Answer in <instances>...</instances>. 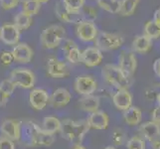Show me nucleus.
<instances>
[{"label": "nucleus", "mask_w": 160, "mask_h": 149, "mask_svg": "<svg viewBox=\"0 0 160 149\" xmlns=\"http://www.w3.org/2000/svg\"><path fill=\"white\" fill-rule=\"evenodd\" d=\"M74 89L82 97L91 96L98 90V82L92 76H80L74 82Z\"/></svg>", "instance_id": "8"}, {"label": "nucleus", "mask_w": 160, "mask_h": 149, "mask_svg": "<svg viewBox=\"0 0 160 149\" xmlns=\"http://www.w3.org/2000/svg\"><path fill=\"white\" fill-rule=\"evenodd\" d=\"M151 47H152L151 39L145 36L144 34L136 36L131 44L132 51L138 54H146L147 52L150 51Z\"/></svg>", "instance_id": "22"}, {"label": "nucleus", "mask_w": 160, "mask_h": 149, "mask_svg": "<svg viewBox=\"0 0 160 149\" xmlns=\"http://www.w3.org/2000/svg\"><path fill=\"white\" fill-rule=\"evenodd\" d=\"M123 119L126 124L130 126L138 125L142 120V112L137 107H130L123 112Z\"/></svg>", "instance_id": "24"}, {"label": "nucleus", "mask_w": 160, "mask_h": 149, "mask_svg": "<svg viewBox=\"0 0 160 149\" xmlns=\"http://www.w3.org/2000/svg\"><path fill=\"white\" fill-rule=\"evenodd\" d=\"M0 149H15L14 141L5 136L0 137Z\"/></svg>", "instance_id": "37"}, {"label": "nucleus", "mask_w": 160, "mask_h": 149, "mask_svg": "<svg viewBox=\"0 0 160 149\" xmlns=\"http://www.w3.org/2000/svg\"><path fill=\"white\" fill-rule=\"evenodd\" d=\"M153 71L157 77L160 78V58L156 59L153 63Z\"/></svg>", "instance_id": "41"}, {"label": "nucleus", "mask_w": 160, "mask_h": 149, "mask_svg": "<svg viewBox=\"0 0 160 149\" xmlns=\"http://www.w3.org/2000/svg\"><path fill=\"white\" fill-rule=\"evenodd\" d=\"M33 23V18L31 16L25 14L24 12H19L14 17V25L21 30H27Z\"/></svg>", "instance_id": "27"}, {"label": "nucleus", "mask_w": 160, "mask_h": 149, "mask_svg": "<svg viewBox=\"0 0 160 149\" xmlns=\"http://www.w3.org/2000/svg\"><path fill=\"white\" fill-rule=\"evenodd\" d=\"M72 149H86V148L82 146V144H75V146Z\"/></svg>", "instance_id": "44"}, {"label": "nucleus", "mask_w": 160, "mask_h": 149, "mask_svg": "<svg viewBox=\"0 0 160 149\" xmlns=\"http://www.w3.org/2000/svg\"><path fill=\"white\" fill-rule=\"evenodd\" d=\"M0 40L8 46L17 45L20 40V30L14 24H3L0 27Z\"/></svg>", "instance_id": "11"}, {"label": "nucleus", "mask_w": 160, "mask_h": 149, "mask_svg": "<svg viewBox=\"0 0 160 149\" xmlns=\"http://www.w3.org/2000/svg\"><path fill=\"white\" fill-rule=\"evenodd\" d=\"M100 97L98 96H84L80 99V107L85 112L92 113L96 112L100 108Z\"/></svg>", "instance_id": "23"}, {"label": "nucleus", "mask_w": 160, "mask_h": 149, "mask_svg": "<svg viewBox=\"0 0 160 149\" xmlns=\"http://www.w3.org/2000/svg\"><path fill=\"white\" fill-rule=\"evenodd\" d=\"M102 52L97 47H88L82 51V63L88 68H93L102 62Z\"/></svg>", "instance_id": "14"}, {"label": "nucleus", "mask_w": 160, "mask_h": 149, "mask_svg": "<svg viewBox=\"0 0 160 149\" xmlns=\"http://www.w3.org/2000/svg\"><path fill=\"white\" fill-rule=\"evenodd\" d=\"M98 5L107 12L118 14L120 10V0H97Z\"/></svg>", "instance_id": "26"}, {"label": "nucleus", "mask_w": 160, "mask_h": 149, "mask_svg": "<svg viewBox=\"0 0 160 149\" xmlns=\"http://www.w3.org/2000/svg\"><path fill=\"white\" fill-rule=\"evenodd\" d=\"M114 107L119 110H126L132 106V96L128 90H118L112 97Z\"/></svg>", "instance_id": "21"}, {"label": "nucleus", "mask_w": 160, "mask_h": 149, "mask_svg": "<svg viewBox=\"0 0 160 149\" xmlns=\"http://www.w3.org/2000/svg\"><path fill=\"white\" fill-rule=\"evenodd\" d=\"M87 122L89 124L90 128L103 130L108 128L109 123V117L107 112L98 109V112L90 114V117L87 119Z\"/></svg>", "instance_id": "17"}, {"label": "nucleus", "mask_w": 160, "mask_h": 149, "mask_svg": "<svg viewBox=\"0 0 160 149\" xmlns=\"http://www.w3.org/2000/svg\"><path fill=\"white\" fill-rule=\"evenodd\" d=\"M124 40L123 37L115 33L100 32L95 39V47L102 52L113 51L122 46Z\"/></svg>", "instance_id": "4"}, {"label": "nucleus", "mask_w": 160, "mask_h": 149, "mask_svg": "<svg viewBox=\"0 0 160 149\" xmlns=\"http://www.w3.org/2000/svg\"><path fill=\"white\" fill-rule=\"evenodd\" d=\"M50 97L48 95V92L44 89H33L29 95V102L30 106L35 110H43L48 103Z\"/></svg>", "instance_id": "16"}, {"label": "nucleus", "mask_w": 160, "mask_h": 149, "mask_svg": "<svg viewBox=\"0 0 160 149\" xmlns=\"http://www.w3.org/2000/svg\"><path fill=\"white\" fill-rule=\"evenodd\" d=\"M63 51L69 63L76 65L82 62V51L74 41L66 40L63 45Z\"/></svg>", "instance_id": "20"}, {"label": "nucleus", "mask_w": 160, "mask_h": 149, "mask_svg": "<svg viewBox=\"0 0 160 149\" xmlns=\"http://www.w3.org/2000/svg\"><path fill=\"white\" fill-rule=\"evenodd\" d=\"M66 36L65 28L62 25L54 24L45 28L40 35V41L43 48L52 50L60 46Z\"/></svg>", "instance_id": "3"}, {"label": "nucleus", "mask_w": 160, "mask_h": 149, "mask_svg": "<svg viewBox=\"0 0 160 149\" xmlns=\"http://www.w3.org/2000/svg\"><path fill=\"white\" fill-rule=\"evenodd\" d=\"M156 102H157V103H158V106H160V92L156 96Z\"/></svg>", "instance_id": "45"}, {"label": "nucleus", "mask_w": 160, "mask_h": 149, "mask_svg": "<svg viewBox=\"0 0 160 149\" xmlns=\"http://www.w3.org/2000/svg\"><path fill=\"white\" fill-rule=\"evenodd\" d=\"M102 76L108 84L113 86L117 90H128L131 85V78L126 76L117 65H106L102 70Z\"/></svg>", "instance_id": "2"}, {"label": "nucleus", "mask_w": 160, "mask_h": 149, "mask_svg": "<svg viewBox=\"0 0 160 149\" xmlns=\"http://www.w3.org/2000/svg\"><path fill=\"white\" fill-rule=\"evenodd\" d=\"M0 131L3 136L13 141L21 139V123L16 119H5L0 125Z\"/></svg>", "instance_id": "12"}, {"label": "nucleus", "mask_w": 160, "mask_h": 149, "mask_svg": "<svg viewBox=\"0 0 160 149\" xmlns=\"http://www.w3.org/2000/svg\"><path fill=\"white\" fill-rule=\"evenodd\" d=\"M76 34L77 37L82 42H92L95 41L98 34V27L92 20L85 19L77 25Z\"/></svg>", "instance_id": "7"}, {"label": "nucleus", "mask_w": 160, "mask_h": 149, "mask_svg": "<svg viewBox=\"0 0 160 149\" xmlns=\"http://www.w3.org/2000/svg\"><path fill=\"white\" fill-rule=\"evenodd\" d=\"M126 148L128 149H145L146 143L145 139L141 135H134L128 139L126 143Z\"/></svg>", "instance_id": "31"}, {"label": "nucleus", "mask_w": 160, "mask_h": 149, "mask_svg": "<svg viewBox=\"0 0 160 149\" xmlns=\"http://www.w3.org/2000/svg\"><path fill=\"white\" fill-rule=\"evenodd\" d=\"M14 60L21 64H28L33 59V50L26 43H18L12 50Z\"/></svg>", "instance_id": "18"}, {"label": "nucleus", "mask_w": 160, "mask_h": 149, "mask_svg": "<svg viewBox=\"0 0 160 149\" xmlns=\"http://www.w3.org/2000/svg\"><path fill=\"white\" fill-rule=\"evenodd\" d=\"M21 5H22L21 6L22 12L31 16V17L38 14L41 8V4L39 2H37L36 0H23Z\"/></svg>", "instance_id": "28"}, {"label": "nucleus", "mask_w": 160, "mask_h": 149, "mask_svg": "<svg viewBox=\"0 0 160 149\" xmlns=\"http://www.w3.org/2000/svg\"><path fill=\"white\" fill-rule=\"evenodd\" d=\"M21 0H0V7L3 10H11L19 5Z\"/></svg>", "instance_id": "34"}, {"label": "nucleus", "mask_w": 160, "mask_h": 149, "mask_svg": "<svg viewBox=\"0 0 160 149\" xmlns=\"http://www.w3.org/2000/svg\"><path fill=\"white\" fill-rule=\"evenodd\" d=\"M61 133L65 139L75 144H81L86 133L90 130V126L87 120L75 121L72 119H64L61 121Z\"/></svg>", "instance_id": "1"}, {"label": "nucleus", "mask_w": 160, "mask_h": 149, "mask_svg": "<svg viewBox=\"0 0 160 149\" xmlns=\"http://www.w3.org/2000/svg\"><path fill=\"white\" fill-rule=\"evenodd\" d=\"M143 30H144V35L150 38L151 40L160 38V26L157 25L153 20L147 21L144 24Z\"/></svg>", "instance_id": "30"}, {"label": "nucleus", "mask_w": 160, "mask_h": 149, "mask_svg": "<svg viewBox=\"0 0 160 149\" xmlns=\"http://www.w3.org/2000/svg\"><path fill=\"white\" fill-rule=\"evenodd\" d=\"M30 122L31 142L30 146H50L55 141L54 134L49 133L35 122Z\"/></svg>", "instance_id": "6"}, {"label": "nucleus", "mask_w": 160, "mask_h": 149, "mask_svg": "<svg viewBox=\"0 0 160 149\" xmlns=\"http://www.w3.org/2000/svg\"><path fill=\"white\" fill-rule=\"evenodd\" d=\"M61 121L54 115H49V117H46L43 120V123H42V128L49 132L51 134H56L57 132L61 131Z\"/></svg>", "instance_id": "25"}, {"label": "nucleus", "mask_w": 160, "mask_h": 149, "mask_svg": "<svg viewBox=\"0 0 160 149\" xmlns=\"http://www.w3.org/2000/svg\"><path fill=\"white\" fill-rule=\"evenodd\" d=\"M151 118L153 122H155L160 125V106H157L154 107L151 113Z\"/></svg>", "instance_id": "39"}, {"label": "nucleus", "mask_w": 160, "mask_h": 149, "mask_svg": "<svg viewBox=\"0 0 160 149\" xmlns=\"http://www.w3.org/2000/svg\"><path fill=\"white\" fill-rule=\"evenodd\" d=\"M0 61L4 66H9L12 64V62L14 61V57L12 55V52H8V51H5L1 54L0 56Z\"/></svg>", "instance_id": "38"}, {"label": "nucleus", "mask_w": 160, "mask_h": 149, "mask_svg": "<svg viewBox=\"0 0 160 149\" xmlns=\"http://www.w3.org/2000/svg\"><path fill=\"white\" fill-rule=\"evenodd\" d=\"M140 135L150 143V145L160 141V125L153 121H146L139 126Z\"/></svg>", "instance_id": "13"}, {"label": "nucleus", "mask_w": 160, "mask_h": 149, "mask_svg": "<svg viewBox=\"0 0 160 149\" xmlns=\"http://www.w3.org/2000/svg\"><path fill=\"white\" fill-rule=\"evenodd\" d=\"M112 140L115 145H121L124 141V133L121 129H115L112 134Z\"/></svg>", "instance_id": "36"}, {"label": "nucleus", "mask_w": 160, "mask_h": 149, "mask_svg": "<svg viewBox=\"0 0 160 149\" xmlns=\"http://www.w3.org/2000/svg\"><path fill=\"white\" fill-rule=\"evenodd\" d=\"M9 79L14 82L16 87H19L21 89L25 90L33 89L36 82L34 73L31 70L26 68H16L12 70L10 73Z\"/></svg>", "instance_id": "5"}, {"label": "nucleus", "mask_w": 160, "mask_h": 149, "mask_svg": "<svg viewBox=\"0 0 160 149\" xmlns=\"http://www.w3.org/2000/svg\"><path fill=\"white\" fill-rule=\"evenodd\" d=\"M71 98H72L71 92L67 89H65V87H60V89H57L52 93L50 99H49V103L53 107L60 108L67 106L71 102Z\"/></svg>", "instance_id": "19"}, {"label": "nucleus", "mask_w": 160, "mask_h": 149, "mask_svg": "<svg viewBox=\"0 0 160 149\" xmlns=\"http://www.w3.org/2000/svg\"><path fill=\"white\" fill-rule=\"evenodd\" d=\"M15 89H16V86L10 79H5L0 82V90L4 93H6L8 97H11V95L14 92Z\"/></svg>", "instance_id": "33"}, {"label": "nucleus", "mask_w": 160, "mask_h": 149, "mask_svg": "<svg viewBox=\"0 0 160 149\" xmlns=\"http://www.w3.org/2000/svg\"><path fill=\"white\" fill-rule=\"evenodd\" d=\"M9 97H8L6 93H4L1 90H0V107L6 106V103L8 102Z\"/></svg>", "instance_id": "40"}, {"label": "nucleus", "mask_w": 160, "mask_h": 149, "mask_svg": "<svg viewBox=\"0 0 160 149\" xmlns=\"http://www.w3.org/2000/svg\"><path fill=\"white\" fill-rule=\"evenodd\" d=\"M139 0H121L119 14L122 16H130L136 10Z\"/></svg>", "instance_id": "29"}, {"label": "nucleus", "mask_w": 160, "mask_h": 149, "mask_svg": "<svg viewBox=\"0 0 160 149\" xmlns=\"http://www.w3.org/2000/svg\"><path fill=\"white\" fill-rule=\"evenodd\" d=\"M56 13L58 15V17L60 18V20H62L63 22H66V23L79 24L80 22H82V20L86 19L84 14H82V10H80V11L68 10L64 6V4L62 2L57 5Z\"/></svg>", "instance_id": "15"}, {"label": "nucleus", "mask_w": 160, "mask_h": 149, "mask_svg": "<svg viewBox=\"0 0 160 149\" xmlns=\"http://www.w3.org/2000/svg\"><path fill=\"white\" fill-rule=\"evenodd\" d=\"M104 149H117L115 147H112V146H108V147H106Z\"/></svg>", "instance_id": "47"}, {"label": "nucleus", "mask_w": 160, "mask_h": 149, "mask_svg": "<svg viewBox=\"0 0 160 149\" xmlns=\"http://www.w3.org/2000/svg\"><path fill=\"white\" fill-rule=\"evenodd\" d=\"M37 2H39L40 4H42V3H47L49 0H36Z\"/></svg>", "instance_id": "46"}, {"label": "nucleus", "mask_w": 160, "mask_h": 149, "mask_svg": "<svg viewBox=\"0 0 160 149\" xmlns=\"http://www.w3.org/2000/svg\"><path fill=\"white\" fill-rule=\"evenodd\" d=\"M151 146H152V149H160V141L154 143V144H152Z\"/></svg>", "instance_id": "43"}, {"label": "nucleus", "mask_w": 160, "mask_h": 149, "mask_svg": "<svg viewBox=\"0 0 160 149\" xmlns=\"http://www.w3.org/2000/svg\"><path fill=\"white\" fill-rule=\"evenodd\" d=\"M118 67L122 70L123 73L131 78L135 73L137 68V59L134 52L131 51H122L118 58Z\"/></svg>", "instance_id": "10"}, {"label": "nucleus", "mask_w": 160, "mask_h": 149, "mask_svg": "<svg viewBox=\"0 0 160 149\" xmlns=\"http://www.w3.org/2000/svg\"><path fill=\"white\" fill-rule=\"evenodd\" d=\"M47 74L53 79H63L70 75L66 63L56 57H50L47 61Z\"/></svg>", "instance_id": "9"}, {"label": "nucleus", "mask_w": 160, "mask_h": 149, "mask_svg": "<svg viewBox=\"0 0 160 149\" xmlns=\"http://www.w3.org/2000/svg\"><path fill=\"white\" fill-rule=\"evenodd\" d=\"M82 14H84L85 18L86 17L90 18L89 20H92V19L93 20L98 17V11L95 7H92V6H87V5H85V6L82 8Z\"/></svg>", "instance_id": "35"}, {"label": "nucleus", "mask_w": 160, "mask_h": 149, "mask_svg": "<svg viewBox=\"0 0 160 149\" xmlns=\"http://www.w3.org/2000/svg\"><path fill=\"white\" fill-rule=\"evenodd\" d=\"M153 21L155 22L157 25L160 26V8H158L153 15Z\"/></svg>", "instance_id": "42"}, {"label": "nucleus", "mask_w": 160, "mask_h": 149, "mask_svg": "<svg viewBox=\"0 0 160 149\" xmlns=\"http://www.w3.org/2000/svg\"><path fill=\"white\" fill-rule=\"evenodd\" d=\"M86 0H62V3L68 10L80 11L85 6Z\"/></svg>", "instance_id": "32"}]
</instances>
